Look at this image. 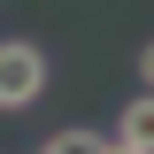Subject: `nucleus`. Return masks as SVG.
Instances as JSON below:
<instances>
[{
	"instance_id": "1",
	"label": "nucleus",
	"mask_w": 154,
	"mask_h": 154,
	"mask_svg": "<svg viewBox=\"0 0 154 154\" xmlns=\"http://www.w3.org/2000/svg\"><path fill=\"white\" fill-rule=\"evenodd\" d=\"M46 46L38 38H0V116H23L38 108V93H46Z\"/></svg>"
},
{
	"instance_id": "2",
	"label": "nucleus",
	"mask_w": 154,
	"mask_h": 154,
	"mask_svg": "<svg viewBox=\"0 0 154 154\" xmlns=\"http://www.w3.org/2000/svg\"><path fill=\"white\" fill-rule=\"evenodd\" d=\"M116 139H131V146H146V154H154V93L123 100V116H116Z\"/></svg>"
},
{
	"instance_id": "3",
	"label": "nucleus",
	"mask_w": 154,
	"mask_h": 154,
	"mask_svg": "<svg viewBox=\"0 0 154 154\" xmlns=\"http://www.w3.org/2000/svg\"><path fill=\"white\" fill-rule=\"evenodd\" d=\"M38 154H100V131H54L38 139Z\"/></svg>"
},
{
	"instance_id": "4",
	"label": "nucleus",
	"mask_w": 154,
	"mask_h": 154,
	"mask_svg": "<svg viewBox=\"0 0 154 154\" xmlns=\"http://www.w3.org/2000/svg\"><path fill=\"white\" fill-rule=\"evenodd\" d=\"M139 77H146V93H154V38L139 46Z\"/></svg>"
},
{
	"instance_id": "5",
	"label": "nucleus",
	"mask_w": 154,
	"mask_h": 154,
	"mask_svg": "<svg viewBox=\"0 0 154 154\" xmlns=\"http://www.w3.org/2000/svg\"><path fill=\"white\" fill-rule=\"evenodd\" d=\"M100 154H146V146H131V139H100Z\"/></svg>"
}]
</instances>
